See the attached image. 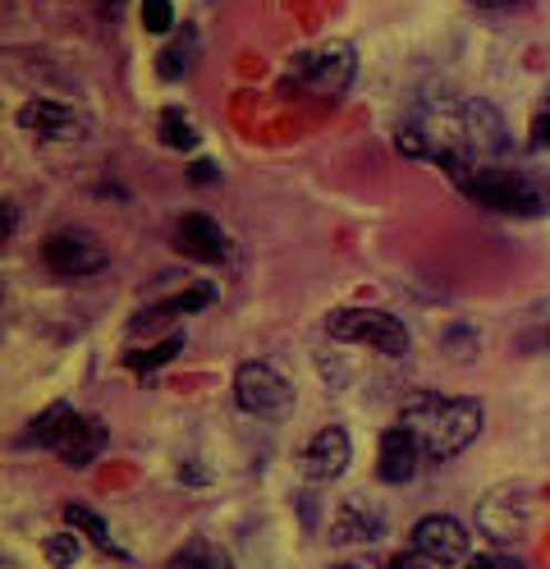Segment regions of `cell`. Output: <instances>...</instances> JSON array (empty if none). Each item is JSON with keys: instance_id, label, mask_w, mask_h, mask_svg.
<instances>
[{"instance_id": "6da1fadb", "label": "cell", "mask_w": 550, "mask_h": 569, "mask_svg": "<svg viewBox=\"0 0 550 569\" xmlns=\"http://www.w3.org/2000/svg\"><path fill=\"white\" fill-rule=\"evenodd\" d=\"M450 180L491 211L504 217H550V170H504L487 161H463L450 170Z\"/></svg>"}, {"instance_id": "7a4b0ae2", "label": "cell", "mask_w": 550, "mask_h": 569, "mask_svg": "<svg viewBox=\"0 0 550 569\" xmlns=\"http://www.w3.org/2000/svg\"><path fill=\"white\" fill-rule=\"evenodd\" d=\"M403 427H413L427 459H454L463 455L477 432H482V405L477 400H446V396H418L399 413Z\"/></svg>"}, {"instance_id": "3957f363", "label": "cell", "mask_w": 550, "mask_h": 569, "mask_svg": "<svg viewBox=\"0 0 550 569\" xmlns=\"http://www.w3.org/2000/svg\"><path fill=\"white\" fill-rule=\"evenodd\" d=\"M353 74H358V51L344 47V42H326L312 56L293 60L284 92H293V97H340L353 83Z\"/></svg>"}, {"instance_id": "277c9868", "label": "cell", "mask_w": 550, "mask_h": 569, "mask_svg": "<svg viewBox=\"0 0 550 569\" xmlns=\"http://www.w3.org/2000/svg\"><path fill=\"white\" fill-rule=\"evenodd\" d=\"M326 336L344 340V345H367L386 353V359H403L409 353V331H403L399 317L377 312V308H336L326 317Z\"/></svg>"}, {"instance_id": "5b68a950", "label": "cell", "mask_w": 550, "mask_h": 569, "mask_svg": "<svg viewBox=\"0 0 550 569\" xmlns=\"http://www.w3.org/2000/svg\"><path fill=\"white\" fill-rule=\"evenodd\" d=\"M234 400L243 413L262 418V422H280L293 413V386L284 372H276L271 363H243L234 372Z\"/></svg>"}, {"instance_id": "8992f818", "label": "cell", "mask_w": 550, "mask_h": 569, "mask_svg": "<svg viewBox=\"0 0 550 569\" xmlns=\"http://www.w3.org/2000/svg\"><path fill=\"white\" fill-rule=\"evenodd\" d=\"M409 542H413V551L427 556L431 565H459V560H468V551H472L468 528H463L459 519H450V515H427V519H418L413 532H409Z\"/></svg>"}, {"instance_id": "52a82bcc", "label": "cell", "mask_w": 550, "mask_h": 569, "mask_svg": "<svg viewBox=\"0 0 550 569\" xmlns=\"http://www.w3.org/2000/svg\"><path fill=\"white\" fill-rule=\"evenodd\" d=\"M42 262H47L56 276H92V271H101V267L110 262V253H106L97 239L64 230V234H47V239H42Z\"/></svg>"}, {"instance_id": "ba28073f", "label": "cell", "mask_w": 550, "mask_h": 569, "mask_svg": "<svg viewBox=\"0 0 550 569\" xmlns=\"http://www.w3.org/2000/svg\"><path fill=\"white\" fill-rule=\"evenodd\" d=\"M349 459H353V441H349L344 427H321V432L308 441L299 469H303V478H312V482H336V478L349 469Z\"/></svg>"}, {"instance_id": "9c48e42d", "label": "cell", "mask_w": 550, "mask_h": 569, "mask_svg": "<svg viewBox=\"0 0 550 569\" xmlns=\"http://www.w3.org/2000/svg\"><path fill=\"white\" fill-rule=\"evenodd\" d=\"M422 441H418V432L413 427H390V432L381 437V446H377V478L381 482H409L413 473H418V465H422Z\"/></svg>"}, {"instance_id": "30bf717a", "label": "cell", "mask_w": 550, "mask_h": 569, "mask_svg": "<svg viewBox=\"0 0 550 569\" xmlns=\"http://www.w3.org/2000/svg\"><path fill=\"white\" fill-rule=\"evenodd\" d=\"M174 248L183 258H198V262H226L230 258V239L220 230L211 217L202 211H189V217H179L174 226Z\"/></svg>"}, {"instance_id": "8fae6325", "label": "cell", "mask_w": 550, "mask_h": 569, "mask_svg": "<svg viewBox=\"0 0 550 569\" xmlns=\"http://www.w3.org/2000/svg\"><path fill=\"white\" fill-rule=\"evenodd\" d=\"M519 496H523L519 487H504V491H496V496H487V501H482L477 519H482L487 538H496V542H513V538H523V528H528V519H532V496H528L523 506H513Z\"/></svg>"}, {"instance_id": "7c38bea8", "label": "cell", "mask_w": 550, "mask_h": 569, "mask_svg": "<svg viewBox=\"0 0 550 569\" xmlns=\"http://www.w3.org/2000/svg\"><path fill=\"white\" fill-rule=\"evenodd\" d=\"M106 441H110V432H106L101 418H79V413H73V422H69V432H64L56 455L64 459L69 469H88L92 459L106 450Z\"/></svg>"}, {"instance_id": "4fadbf2b", "label": "cell", "mask_w": 550, "mask_h": 569, "mask_svg": "<svg viewBox=\"0 0 550 569\" xmlns=\"http://www.w3.org/2000/svg\"><path fill=\"white\" fill-rule=\"evenodd\" d=\"M19 129H32L42 138H73L79 133V120H73V111L60 101H28L19 111Z\"/></svg>"}, {"instance_id": "5bb4252c", "label": "cell", "mask_w": 550, "mask_h": 569, "mask_svg": "<svg viewBox=\"0 0 550 569\" xmlns=\"http://www.w3.org/2000/svg\"><path fill=\"white\" fill-rule=\"evenodd\" d=\"M386 532V519L367 506V501H349L340 510V523H336V542H377Z\"/></svg>"}, {"instance_id": "9a60e30c", "label": "cell", "mask_w": 550, "mask_h": 569, "mask_svg": "<svg viewBox=\"0 0 550 569\" xmlns=\"http://www.w3.org/2000/svg\"><path fill=\"white\" fill-rule=\"evenodd\" d=\"M193 56H198V32H193V28H174L170 47L157 56V74H161L166 83H179L183 74H189Z\"/></svg>"}, {"instance_id": "2e32d148", "label": "cell", "mask_w": 550, "mask_h": 569, "mask_svg": "<svg viewBox=\"0 0 550 569\" xmlns=\"http://www.w3.org/2000/svg\"><path fill=\"white\" fill-rule=\"evenodd\" d=\"M69 422H73V409L69 405H51V409H42L32 422H28V446H47V450H60V441H64V432H69Z\"/></svg>"}, {"instance_id": "e0dca14e", "label": "cell", "mask_w": 550, "mask_h": 569, "mask_svg": "<svg viewBox=\"0 0 550 569\" xmlns=\"http://www.w3.org/2000/svg\"><path fill=\"white\" fill-rule=\"evenodd\" d=\"M64 519H69L73 528H83V532H88V538H92L101 551H110V556H124L116 542H110V528H106V519H101L97 510H88L83 501H69V506H64Z\"/></svg>"}, {"instance_id": "ac0fdd59", "label": "cell", "mask_w": 550, "mask_h": 569, "mask_svg": "<svg viewBox=\"0 0 550 569\" xmlns=\"http://www.w3.org/2000/svg\"><path fill=\"white\" fill-rule=\"evenodd\" d=\"M170 569H230V556L220 551L216 542H207V538H198V542H189L174 560H170Z\"/></svg>"}, {"instance_id": "d6986e66", "label": "cell", "mask_w": 550, "mask_h": 569, "mask_svg": "<svg viewBox=\"0 0 550 569\" xmlns=\"http://www.w3.org/2000/svg\"><path fill=\"white\" fill-rule=\"evenodd\" d=\"M211 299H216L211 284H193L189 295H179V299H170V303H161V308H152V312H142V317H138V327H152L157 317H174V312H198V308H207Z\"/></svg>"}, {"instance_id": "ffe728a7", "label": "cell", "mask_w": 550, "mask_h": 569, "mask_svg": "<svg viewBox=\"0 0 550 569\" xmlns=\"http://www.w3.org/2000/svg\"><path fill=\"white\" fill-rule=\"evenodd\" d=\"M161 138L170 142L174 152H193L198 148V129L189 124V116H183V111H174V106H170V111H161Z\"/></svg>"}, {"instance_id": "44dd1931", "label": "cell", "mask_w": 550, "mask_h": 569, "mask_svg": "<svg viewBox=\"0 0 550 569\" xmlns=\"http://www.w3.org/2000/svg\"><path fill=\"white\" fill-rule=\"evenodd\" d=\"M183 349V336H170V340H161V345H152V349H147V353H129V368L133 372H152V368H161V363H170L174 359V353Z\"/></svg>"}, {"instance_id": "7402d4cb", "label": "cell", "mask_w": 550, "mask_h": 569, "mask_svg": "<svg viewBox=\"0 0 550 569\" xmlns=\"http://www.w3.org/2000/svg\"><path fill=\"white\" fill-rule=\"evenodd\" d=\"M142 28L147 32H174V6L170 0H142Z\"/></svg>"}, {"instance_id": "603a6c76", "label": "cell", "mask_w": 550, "mask_h": 569, "mask_svg": "<svg viewBox=\"0 0 550 569\" xmlns=\"http://www.w3.org/2000/svg\"><path fill=\"white\" fill-rule=\"evenodd\" d=\"M42 556H47L56 569H69L73 560H79V542H73L69 532H51V538L42 542Z\"/></svg>"}, {"instance_id": "cb8c5ba5", "label": "cell", "mask_w": 550, "mask_h": 569, "mask_svg": "<svg viewBox=\"0 0 550 569\" xmlns=\"http://www.w3.org/2000/svg\"><path fill=\"white\" fill-rule=\"evenodd\" d=\"M386 569H431V560H427V556H418V551H403V556H390V560H386Z\"/></svg>"}, {"instance_id": "d4e9b609", "label": "cell", "mask_w": 550, "mask_h": 569, "mask_svg": "<svg viewBox=\"0 0 550 569\" xmlns=\"http://www.w3.org/2000/svg\"><path fill=\"white\" fill-rule=\"evenodd\" d=\"M220 174H216V161H193L189 166V184H216Z\"/></svg>"}, {"instance_id": "484cf974", "label": "cell", "mask_w": 550, "mask_h": 569, "mask_svg": "<svg viewBox=\"0 0 550 569\" xmlns=\"http://www.w3.org/2000/svg\"><path fill=\"white\" fill-rule=\"evenodd\" d=\"M532 142H537V148H546V152H550V106H546V111L532 120Z\"/></svg>"}, {"instance_id": "4316f807", "label": "cell", "mask_w": 550, "mask_h": 569, "mask_svg": "<svg viewBox=\"0 0 550 569\" xmlns=\"http://www.w3.org/2000/svg\"><path fill=\"white\" fill-rule=\"evenodd\" d=\"M14 226H19V207L6 202V239H14Z\"/></svg>"}, {"instance_id": "83f0119b", "label": "cell", "mask_w": 550, "mask_h": 569, "mask_svg": "<svg viewBox=\"0 0 550 569\" xmlns=\"http://www.w3.org/2000/svg\"><path fill=\"white\" fill-rule=\"evenodd\" d=\"M472 6H482V10H504V6H513V0H472Z\"/></svg>"}, {"instance_id": "f1b7e54d", "label": "cell", "mask_w": 550, "mask_h": 569, "mask_svg": "<svg viewBox=\"0 0 550 569\" xmlns=\"http://www.w3.org/2000/svg\"><path fill=\"white\" fill-rule=\"evenodd\" d=\"M463 569H496V560H487V556H482V560H468Z\"/></svg>"}, {"instance_id": "f546056e", "label": "cell", "mask_w": 550, "mask_h": 569, "mask_svg": "<svg viewBox=\"0 0 550 569\" xmlns=\"http://www.w3.org/2000/svg\"><path fill=\"white\" fill-rule=\"evenodd\" d=\"M330 569H362V565H353V560H340V565H330Z\"/></svg>"}, {"instance_id": "4dcf8cb0", "label": "cell", "mask_w": 550, "mask_h": 569, "mask_svg": "<svg viewBox=\"0 0 550 569\" xmlns=\"http://www.w3.org/2000/svg\"><path fill=\"white\" fill-rule=\"evenodd\" d=\"M496 569H519V565H509V560H496Z\"/></svg>"}]
</instances>
